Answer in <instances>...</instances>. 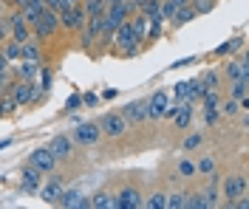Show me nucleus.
<instances>
[{
	"mask_svg": "<svg viewBox=\"0 0 249 209\" xmlns=\"http://www.w3.org/2000/svg\"><path fill=\"white\" fill-rule=\"evenodd\" d=\"M9 94L15 96L17 108H31V105H37L43 94H40V88H37V82L34 80H17V82H9Z\"/></svg>",
	"mask_w": 249,
	"mask_h": 209,
	"instance_id": "obj_1",
	"label": "nucleus"
},
{
	"mask_svg": "<svg viewBox=\"0 0 249 209\" xmlns=\"http://www.w3.org/2000/svg\"><path fill=\"white\" fill-rule=\"evenodd\" d=\"M57 32H60V15H57L54 9H48V6H46V9H43V15L37 17V23L31 26V34H34V40H40V43H43V40H51Z\"/></svg>",
	"mask_w": 249,
	"mask_h": 209,
	"instance_id": "obj_2",
	"label": "nucleus"
},
{
	"mask_svg": "<svg viewBox=\"0 0 249 209\" xmlns=\"http://www.w3.org/2000/svg\"><path fill=\"white\" fill-rule=\"evenodd\" d=\"M99 130H102V136H108V139H122L124 133H127V122H124V116L122 113H116V111H110V113H105L99 122Z\"/></svg>",
	"mask_w": 249,
	"mask_h": 209,
	"instance_id": "obj_3",
	"label": "nucleus"
},
{
	"mask_svg": "<svg viewBox=\"0 0 249 209\" xmlns=\"http://www.w3.org/2000/svg\"><path fill=\"white\" fill-rule=\"evenodd\" d=\"M71 139H74V145H79V147H93V145H99L102 130H99L96 122H79L77 128L71 130Z\"/></svg>",
	"mask_w": 249,
	"mask_h": 209,
	"instance_id": "obj_4",
	"label": "nucleus"
},
{
	"mask_svg": "<svg viewBox=\"0 0 249 209\" xmlns=\"http://www.w3.org/2000/svg\"><path fill=\"white\" fill-rule=\"evenodd\" d=\"M247 190H249V181L244 173H232V176H227L221 181V195L227 198V204H232L235 198L247 195Z\"/></svg>",
	"mask_w": 249,
	"mask_h": 209,
	"instance_id": "obj_5",
	"label": "nucleus"
},
{
	"mask_svg": "<svg viewBox=\"0 0 249 209\" xmlns=\"http://www.w3.org/2000/svg\"><path fill=\"white\" fill-rule=\"evenodd\" d=\"M60 15V29H65V32H79L82 26H85V12H82V6H68V9H60L57 12Z\"/></svg>",
	"mask_w": 249,
	"mask_h": 209,
	"instance_id": "obj_6",
	"label": "nucleus"
},
{
	"mask_svg": "<svg viewBox=\"0 0 249 209\" xmlns=\"http://www.w3.org/2000/svg\"><path fill=\"white\" fill-rule=\"evenodd\" d=\"M221 77L224 80H244V77H249V60L247 54H241V57H235V60H227V63L221 65Z\"/></svg>",
	"mask_w": 249,
	"mask_h": 209,
	"instance_id": "obj_7",
	"label": "nucleus"
},
{
	"mask_svg": "<svg viewBox=\"0 0 249 209\" xmlns=\"http://www.w3.org/2000/svg\"><path fill=\"white\" fill-rule=\"evenodd\" d=\"M144 204V195L136 187H122L113 195V209H139Z\"/></svg>",
	"mask_w": 249,
	"mask_h": 209,
	"instance_id": "obj_8",
	"label": "nucleus"
},
{
	"mask_svg": "<svg viewBox=\"0 0 249 209\" xmlns=\"http://www.w3.org/2000/svg\"><path fill=\"white\" fill-rule=\"evenodd\" d=\"M113 54H119V51H124L127 46H139L136 40H133V26H130V17L127 20H122L119 26H116V32H113Z\"/></svg>",
	"mask_w": 249,
	"mask_h": 209,
	"instance_id": "obj_9",
	"label": "nucleus"
},
{
	"mask_svg": "<svg viewBox=\"0 0 249 209\" xmlns=\"http://www.w3.org/2000/svg\"><path fill=\"white\" fill-rule=\"evenodd\" d=\"M29 164H31V167H37L43 176H48V173H54L57 159H54V153H51L48 147H37V150L29 156Z\"/></svg>",
	"mask_w": 249,
	"mask_h": 209,
	"instance_id": "obj_10",
	"label": "nucleus"
},
{
	"mask_svg": "<svg viewBox=\"0 0 249 209\" xmlns=\"http://www.w3.org/2000/svg\"><path fill=\"white\" fill-rule=\"evenodd\" d=\"M119 113L124 116L127 125H144V122H147V102H144V99H139V102H127Z\"/></svg>",
	"mask_w": 249,
	"mask_h": 209,
	"instance_id": "obj_11",
	"label": "nucleus"
},
{
	"mask_svg": "<svg viewBox=\"0 0 249 209\" xmlns=\"http://www.w3.org/2000/svg\"><path fill=\"white\" fill-rule=\"evenodd\" d=\"M57 204L65 209H91V198L82 195L79 190H62V195L57 198Z\"/></svg>",
	"mask_w": 249,
	"mask_h": 209,
	"instance_id": "obj_12",
	"label": "nucleus"
},
{
	"mask_svg": "<svg viewBox=\"0 0 249 209\" xmlns=\"http://www.w3.org/2000/svg\"><path fill=\"white\" fill-rule=\"evenodd\" d=\"M46 147L54 153V159L62 161V159H71V156H74V147H77V145H74V139H71V136H54Z\"/></svg>",
	"mask_w": 249,
	"mask_h": 209,
	"instance_id": "obj_13",
	"label": "nucleus"
},
{
	"mask_svg": "<svg viewBox=\"0 0 249 209\" xmlns=\"http://www.w3.org/2000/svg\"><path fill=\"white\" fill-rule=\"evenodd\" d=\"M144 102H147V122H159L164 116V108H167L170 96H167V91H156L153 96L144 99Z\"/></svg>",
	"mask_w": 249,
	"mask_h": 209,
	"instance_id": "obj_14",
	"label": "nucleus"
},
{
	"mask_svg": "<svg viewBox=\"0 0 249 209\" xmlns=\"http://www.w3.org/2000/svg\"><path fill=\"white\" fill-rule=\"evenodd\" d=\"M201 82L198 80H187V82H178L176 88H173V94L176 99H181V102H196V99L201 96Z\"/></svg>",
	"mask_w": 249,
	"mask_h": 209,
	"instance_id": "obj_15",
	"label": "nucleus"
},
{
	"mask_svg": "<svg viewBox=\"0 0 249 209\" xmlns=\"http://www.w3.org/2000/svg\"><path fill=\"white\" fill-rule=\"evenodd\" d=\"M62 190H65V184H62V178H48V184H40V190H37V195L46 201V204H57V198L62 195Z\"/></svg>",
	"mask_w": 249,
	"mask_h": 209,
	"instance_id": "obj_16",
	"label": "nucleus"
},
{
	"mask_svg": "<svg viewBox=\"0 0 249 209\" xmlns=\"http://www.w3.org/2000/svg\"><path fill=\"white\" fill-rule=\"evenodd\" d=\"M40 184H43V173H40L37 167L26 164V167H23V190H26L29 195H34L37 190H40Z\"/></svg>",
	"mask_w": 249,
	"mask_h": 209,
	"instance_id": "obj_17",
	"label": "nucleus"
},
{
	"mask_svg": "<svg viewBox=\"0 0 249 209\" xmlns=\"http://www.w3.org/2000/svg\"><path fill=\"white\" fill-rule=\"evenodd\" d=\"M20 60H26V63H43V48H40V40H26V43H20Z\"/></svg>",
	"mask_w": 249,
	"mask_h": 209,
	"instance_id": "obj_18",
	"label": "nucleus"
},
{
	"mask_svg": "<svg viewBox=\"0 0 249 209\" xmlns=\"http://www.w3.org/2000/svg\"><path fill=\"white\" fill-rule=\"evenodd\" d=\"M190 20H196V12H193V6L187 3V6H176V12H173V17L167 20L173 29H181L184 23H190Z\"/></svg>",
	"mask_w": 249,
	"mask_h": 209,
	"instance_id": "obj_19",
	"label": "nucleus"
},
{
	"mask_svg": "<svg viewBox=\"0 0 249 209\" xmlns=\"http://www.w3.org/2000/svg\"><path fill=\"white\" fill-rule=\"evenodd\" d=\"M193 113H196V108H193V102H181V108H178V113L173 116L176 128H178V130H187V128H190V122H193Z\"/></svg>",
	"mask_w": 249,
	"mask_h": 209,
	"instance_id": "obj_20",
	"label": "nucleus"
},
{
	"mask_svg": "<svg viewBox=\"0 0 249 209\" xmlns=\"http://www.w3.org/2000/svg\"><path fill=\"white\" fill-rule=\"evenodd\" d=\"M244 43H247L244 37H232V40L221 43V46H218V48L213 51V54H215V57H232L235 51H241V48H244Z\"/></svg>",
	"mask_w": 249,
	"mask_h": 209,
	"instance_id": "obj_21",
	"label": "nucleus"
},
{
	"mask_svg": "<svg viewBox=\"0 0 249 209\" xmlns=\"http://www.w3.org/2000/svg\"><path fill=\"white\" fill-rule=\"evenodd\" d=\"M130 26H133V40L142 46V43H144V37H147V17L136 12V15L130 17Z\"/></svg>",
	"mask_w": 249,
	"mask_h": 209,
	"instance_id": "obj_22",
	"label": "nucleus"
},
{
	"mask_svg": "<svg viewBox=\"0 0 249 209\" xmlns=\"http://www.w3.org/2000/svg\"><path fill=\"white\" fill-rule=\"evenodd\" d=\"M198 82H201L204 91H221V71L210 68V71H204V77Z\"/></svg>",
	"mask_w": 249,
	"mask_h": 209,
	"instance_id": "obj_23",
	"label": "nucleus"
},
{
	"mask_svg": "<svg viewBox=\"0 0 249 209\" xmlns=\"http://www.w3.org/2000/svg\"><path fill=\"white\" fill-rule=\"evenodd\" d=\"M40 74V63H26V60H17V80H34Z\"/></svg>",
	"mask_w": 249,
	"mask_h": 209,
	"instance_id": "obj_24",
	"label": "nucleus"
},
{
	"mask_svg": "<svg viewBox=\"0 0 249 209\" xmlns=\"http://www.w3.org/2000/svg\"><path fill=\"white\" fill-rule=\"evenodd\" d=\"M79 6H82L85 17H99L102 12H105V6H108V3H105V0H82Z\"/></svg>",
	"mask_w": 249,
	"mask_h": 209,
	"instance_id": "obj_25",
	"label": "nucleus"
},
{
	"mask_svg": "<svg viewBox=\"0 0 249 209\" xmlns=\"http://www.w3.org/2000/svg\"><path fill=\"white\" fill-rule=\"evenodd\" d=\"M34 34H31V26L23 20V23H17V26H12V37L9 40H15V43H26V40H31Z\"/></svg>",
	"mask_w": 249,
	"mask_h": 209,
	"instance_id": "obj_26",
	"label": "nucleus"
},
{
	"mask_svg": "<svg viewBox=\"0 0 249 209\" xmlns=\"http://www.w3.org/2000/svg\"><path fill=\"white\" fill-rule=\"evenodd\" d=\"M218 111H221V116H238L241 113V105H238V99H232V96H227V99H221L218 102Z\"/></svg>",
	"mask_w": 249,
	"mask_h": 209,
	"instance_id": "obj_27",
	"label": "nucleus"
},
{
	"mask_svg": "<svg viewBox=\"0 0 249 209\" xmlns=\"http://www.w3.org/2000/svg\"><path fill=\"white\" fill-rule=\"evenodd\" d=\"M230 85H232V88H230V96H232V99H238V102H241L244 96H249V77H244V80H235V82H230Z\"/></svg>",
	"mask_w": 249,
	"mask_h": 209,
	"instance_id": "obj_28",
	"label": "nucleus"
},
{
	"mask_svg": "<svg viewBox=\"0 0 249 209\" xmlns=\"http://www.w3.org/2000/svg\"><path fill=\"white\" fill-rule=\"evenodd\" d=\"M201 116L207 128H215L218 119H221V111H218V105H201Z\"/></svg>",
	"mask_w": 249,
	"mask_h": 209,
	"instance_id": "obj_29",
	"label": "nucleus"
},
{
	"mask_svg": "<svg viewBox=\"0 0 249 209\" xmlns=\"http://www.w3.org/2000/svg\"><path fill=\"white\" fill-rule=\"evenodd\" d=\"M37 77H40V85H37V88H40V94L46 96L48 91H51V82H54V71L46 68V65H40V74H37Z\"/></svg>",
	"mask_w": 249,
	"mask_h": 209,
	"instance_id": "obj_30",
	"label": "nucleus"
},
{
	"mask_svg": "<svg viewBox=\"0 0 249 209\" xmlns=\"http://www.w3.org/2000/svg\"><path fill=\"white\" fill-rule=\"evenodd\" d=\"M91 209H113V195L110 193H96L91 198Z\"/></svg>",
	"mask_w": 249,
	"mask_h": 209,
	"instance_id": "obj_31",
	"label": "nucleus"
},
{
	"mask_svg": "<svg viewBox=\"0 0 249 209\" xmlns=\"http://www.w3.org/2000/svg\"><path fill=\"white\" fill-rule=\"evenodd\" d=\"M0 51L6 54L9 63H17V60H20V43H15V40H6V43L0 46Z\"/></svg>",
	"mask_w": 249,
	"mask_h": 209,
	"instance_id": "obj_32",
	"label": "nucleus"
},
{
	"mask_svg": "<svg viewBox=\"0 0 249 209\" xmlns=\"http://www.w3.org/2000/svg\"><path fill=\"white\" fill-rule=\"evenodd\" d=\"M215 167H218L215 159H213V156H207V153H204L201 159L196 161V173H201V176H210V173H213Z\"/></svg>",
	"mask_w": 249,
	"mask_h": 209,
	"instance_id": "obj_33",
	"label": "nucleus"
},
{
	"mask_svg": "<svg viewBox=\"0 0 249 209\" xmlns=\"http://www.w3.org/2000/svg\"><path fill=\"white\" fill-rule=\"evenodd\" d=\"M176 173H178V178H193L196 176V161L193 159H181L178 164H176Z\"/></svg>",
	"mask_w": 249,
	"mask_h": 209,
	"instance_id": "obj_34",
	"label": "nucleus"
},
{
	"mask_svg": "<svg viewBox=\"0 0 249 209\" xmlns=\"http://www.w3.org/2000/svg\"><path fill=\"white\" fill-rule=\"evenodd\" d=\"M142 207H147V209H167V195L164 193H153Z\"/></svg>",
	"mask_w": 249,
	"mask_h": 209,
	"instance_id": "obj_35",
	"label": "nucleus"
},
{
	"mask_svg": "<svg viewBox=\"0 0 249 209\" xmlns=\"http://www.w3.org/2000/svg\"><path fill=\"white\" fill-rule=\"evenodd\" d=\"M187 198H190V193H173V195H167V209H187Z\"/></svg>",
	"mask_w": 249,
	"mask_h": 209,
	"instance_id": "obj_36",
	"label": "nucleus"
},
{
	"mask_svg": "<svg viewBox=\"0 0 249 209\" xmlns=\"http://www.w3.org/2000/svg\"><path fill=\"white\" fill-rule=\"evenodd\" d=\"M190 6H193L196 17H201V15H207V12L215 9V0H190Z\"/></svg>",
	"mask_w": 249,
	"mask_h": 209,
	"instance_id": "obj_37",
	"label": "nucleus"
},
{
	"mask_svg": "<svg viewBox=\"0 0 249 209\" xmlns=\"http://www.w3.org/2000/svg\"><path fill=\"white\" fill-rule=\"evenodd\" d=\"M176 12V3L173 0H161V6H159V17H161V23H167Z\"/></svg>",
	"mask_w": 249,
	"mask_h": 209,
	"instance_id": "obj_38",
	"label": "nucleus"
},
{
	"mask_svg": "<svg viewBox=\"0 0 249 209\" xmlns=\"http://www.w3.org/2000/svg\"><path fill=\"white\" fill-rule=\"evenodd\" d=\"M82 108V94H71V96L65 99V113H74Z\"/></svg>",
	"mask_w": 249,
	"mask_h": 209,
	"instance_id": "obj_39",
	"label": "nucleus"
},
{
	"mask_svg": "<svg viewBox=\"0 0 249 209\" xmlns=\"http://www.w3.org/2000/svg\"><path fill=\"white\" fill-rule=\"evenodd\" d=\"M201 142H204V136L201 133H193V136H187L184 139V145H181V150H196V147H201Z\"/></svg>",
	"mask_w": 249,
	"mask_h": 209,
	"instance_id": "obj_40",
	"label": "nucleus"
},
{
	"mask_svg": "<svg viewBox=\"0 0 249 209\" xmlns=\"http://www.w3.org/2000/svg\"><path fill=\"white\" fill-rule=\"evenodd\" d=\"M9 37H12V23H9V20L3 17V20H0V46H3V43H6Z\"/></svg>",
	"mask_w": 249,
	"mask_h": 209,
	"instance_id": "obj_41",
	"label": "nucleus"
},
{
	"mask_svg": "<svg viewBox=\"0 0 249 209\" xmlns=\"http://www.w3.org/2000/svg\"><path fill=\"white\" fill-rule=\"evenodd\" d=\"M82 105H85V108H96V105H99V94H93V91L82 94Z\"/></svg>",
	"mask_w": 249,
	"mask_h": 209,
	"instance_id": "obj_42",
	"label": "nucleus"
},
{
	"mask_svg": "<svg viewBox=\"0 0 249 209\" xmlns=\"http://www.w3.org/2000/svg\"><path fill=\"white\" fill-rule=\"evenodd\" d=\"M6 88H9V71H3V74H0V96H3V91H6Z\"/></svg>",
	"mask_w": 249,
	"mask_h": 209,
	"instance_id": "obj_43",
	"label": "nucleus"
},
{
	"mask_svg": "<svg viewBox=\"0 0 249 209\" xmlns=\"http://www.w3.org/2000/svg\"><path fill=\"white\" fill-rule=\"evenodd\" d=\"M9 60H6V54H3V51H0V74H3V71H9Z\"/></svg>",
	"mask_w": 249,
	"mask_h": 209,
	"instance_id": "obj_44",
	"label": "nucleus"
},
{
	"mask_svg": "<svg viewBox=\"0 0 249 209\" xmlns=\"http://www.w3.org/2000/svg\"><path fill=\"white\" fill-rule=\"evenodd\" d=\"M113 96H116V91H113V88H108V91L102 94V99H113Z\"/></svg>",
	"mask_w": 249,
	"mask_h": 209,
	"instance_id": "obj_45",
	"label": "nucleus"
},
{
	"mask_svg": "<svg viewBox=\"0 0 249 209\" xmlns=\"http://www.w3.org/2000/svg\"><path fill=\"white\" fill-rule=\"evenodd\" d=\"M6 147H12V139H3L0 142V150H6Z\"/></svg>",
	"mask_w": 249,
	"mask_h": 209,
	"instance_id": "obj_46",
	"label": "nucleus"
},
{
	"mask_svg": "<svg viewBox=\"0 0 249 209\" xmlns=\"http://www.w3.org/2000/svg\"><path fill=\"white\" fill-rule=\"evenodd\" d=\"M173 3H176V6H187V3H190V0H173Z\"/></svg>",
	"mask_w": 249,
	"mask_h": 209,
	"instance_id": "obj_47",
	"label": "nucleus"
},
{
	"mask_svg": "<svg viewBox=\"0 0 249 209\" xmlns=\"http://www.w3.org/2000/svg\"><path fill=\"white\" fill-rule=\"evenodd\" d=\"M3 6H6V0H0V15H3Z\"/></svg>",
	"mask_w": 249,
	"mask_h": 209,
	"instance_id": "obj_48",
	"label": "nucleus"
},
{
	"mask_svg": "<svg viewBox=\"0 0 249 209\" xmlns=\"http://www.w3.org/2000/svg\"><path fill=\"white\" fill-rule=\"evenodd\" d=\"M3 116H6V113H3V108H0V119H3Z\"/></svg>",
	"mask_w": 249,
	"mask_h": 209,
	"instance_id": "obj_49",
	"label": "nucleus"
},
{
	"mask_svg": "<svg viewBox=\"0 0 249 209\" xmlns=\"http://www.w3.org/2000/svg\"><path fill=\"white\" fill-rule=\"evenodd\" d=\"M105 3H119V0H105Z\"/></svg>",
	"mask_w": 249,
	"mask_h": 209,
	"instance_id": "obj_50",
	"label": "nucleus"
}]
</instances>
